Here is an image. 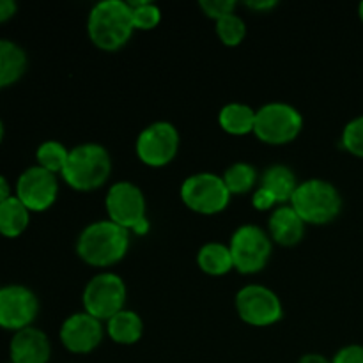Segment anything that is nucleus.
<instances>
[{
	"instance_id": "f257e3e1",
	"label": "nucleus",
	"mask_w": 363,
	"mask_h": 363,
	"mask_svg": "<svg viewBox=\"0 0 363 363\" xmlns=\"http://www.w3.org/2000/svg\"><path fill=\"white\" fill-rule=\"evenodd\" d=\"M130 247L128 229L112 220H99L84 229L77 241V252L87 264L106 268L126 255Z\"/></svg>"
},
{
	"instance_id": "f03ea898",
	"label": "nucleus",
	"mask_w": 363,
	"mask_h": 363,
	"mask_svg": "<svg viewBox=\"0 0 363 363\" xmlns=\"http://www.w3.org/2000/svg\"><path fill=\"white\" fill-rule=\"evenodd\" d=\"M87 28L98 48L117 50L126 45L133 34V11L124 0H103L92 7Z\"/></svg>"
},
{
	"instance_id": "7ed1b4c3",
	"label": "nucleus",
	"mask_w": 363,
	"mask_h": 363,
	"mask_svg": "<svg viewBox=\"0 0 363 363\" xmlns=\"http://www.w3.org/2000/svg\"><path fill=\"white\" fill-rule=\"evenodd\" d=\"M112 172V158L99 144H82L71 149L62 177L71 188L80 191L96 190L106 183Z\"/></svg>"
},
{
	"instance_id": "20e7f679",
	"label": "nucleus",
	"mask_w": 363,
	"mask_h": 363,
	"mask_svg": "<svg viewBox=\"0 0 363 363\" xmlns=\"http://www.w3.org/2000/svg\"><path fill=\"white\" fill-rule=\"evenodd\" d=\"M291 208L303 218L305 223L323 225L339 216L342 197L332 183L323 179H308L298 184L291 197Z\"/></svg>"
},
{
	"instance_id": "39448f33",
	"label": "nucleus",
	"mask_w": 363,
	"mask_h": 363,
	"mask_svg": "<svg viewBox=\"0 0 363 363\" xmlns=\"http://www.w3.org/2000/svg\"><path fill=\"white\" fill-rule=\"evenodd\" d=\"M301 128L303 117L287 103H268L255 112L254 133L266 144H287L300 135Z\"/></svg>"
},
{
	"instance_id": "423d86ee",
	"label": "nucleus",
	"mask_w": 363,
	"mask_h": 363,
	"mask_svg": "<svg viewBox=\"0 0 363 363\" xmlns=\"http://www.w3.org/2000/svg\"><path fill=\"white\" fill-rule=\"evenodd\" d=\"M126 284L116 273H99L92 277L84 291V308L96 319H106L124 311Z\"/></svg>"
},
{
	"instance_id": "0eeeda50",
	"label": "nucleus",
	"mask_w": 363,
	"mask_h": 363,
	"mask_svg": "<svg viewBox=\"0 0 363 363\" xmlns=\"http://www.w3.org/2000/svg\"><path fill=\"white\" fill-rule=\"evenodd\" d=\"M181 199L194 211L202 215H215L227 208L230 191L223 177L211 172H199L184 179L181 186Z\"/></svg>"
},
{
	"instance_id": "6e6552de",
	"label": "nucleus",
	"mask_w": 363,
	"mask_h": 363,
	"mask_svg": "<svg viewBox=\"0 0 363 363\" xmlns=\"http://www.w3.org/2000/svg\"><path fill=\"white\" fill-rule=\"evenodd\" d=\"M230 254H233L234 268L241 273H257L268 262L272 254V240L264 229L257 225H241L230 240Z\"/></svg>"
},
{
	"instance_id": "1a4fd4ad",
	"label": "nucleus",
	"mask_w": 363,
	"mask_h": 363,
	"mask_svg": "<svg viewBox=\"0 0 363 363\" xmlns=\"http://www.w3.org/2000/svg\"><path fill=\"white\" fill-rule=\"evenodd\" d=\"M179 149V133L167 121L149 124L137 138V155L145 165L163 167L174 160Z\"/></svg>"
},
{
	"instance_id": "9d476101",
	"label": "nucleus",
	"mask_w": 363,
	"mask_h": 363,
	"mask_svg": "<svg viewBox=\"0 0 363 363\" xmlns=\"http://www.w3.org/2000/svg\"><path fill=\"white\" fill-rule=\"evenodd\" d=\"M240 318L252 326H269L282 318V303L272 289L264 286H247L236 294Z\"/></svg>"
},
{
	"instance_id": "9b49d317",
	"label": "nucleus",
	"mask_w": 363,
	"mask_h": 363,
	"mask_svg": "<svg viewBox=\"0 0 363 363\" xmlns=\"http://www.w3.org/2000/svg\"><path fill=\"white\" fill-rule=\"evenodd\" d=\"M106 213L110 220L124 229H135L145 220V199L140 188L130 181L112 184L106 194Z\"/></svg>"
},
{
	"instance_id": "f8f14e48",
	"label": "nucleus",
	"mask_w": 363,
	"mask_h": 363,
	"mask_svg": "<svg viewBox=\"0 0 363 363\" xmlns=\"http://www.w3.org/2000/svg\"><path fill=\"white\" fill-rule=\"evenodd\" d=\"M39 312V301L23 286L0 287V326L6 330L28 328Z\"/></svg>"
},
{
	"instance_id": "ddd939ff",
	"label": "nucleus",
	"mask_w": 363,
	"mask_h": 363,
	"mask_svg": "<svg viewBox=\"0 0 363 363\" xmlns=\"http://www.w3.org/2000/svg\"><path fill=\"white\" fill-rule=\"evenodd\" d=\"M59 184L55 174L35 165L25 170L16 183V197L28 211H45L55 202Z\"/></svg>"
},
{
	"instance_id": "4468645a",
	"label": "nucleus",
	"mask_w": 363,
	"mask_h": 363,
	"mask_svg": "<svg viewBox=\"0 0 363 363\" xmlns=\"http://www.w3.org/2000/svg\"><path fill=\"white\" fill-rule=\"evenodd\" d=\"M103 339L101 321L87 312L69 315L60 328V340L71 353L85 354L94 351Z\"/></svg>"
},
{
	"instance_id": "2eb2a0df",
	"label": "nucleus",
	"mask_w": 363,
	"mask_h": 363,
	"mask_svg": "<svg viewBox=\"0 0 363 363\" xmlns=\"http://www.w3.org/2000/svg\"><path fill=\"white\" fill-rule=\"evenodd\" d=\"M9 353L13 363H48L52 350L46 333L28 326L14 333Z\"/></svg>"
},
{
	"instance_id": "dca6fc26",
	"label": "nucleus",
	"mask_w": 363,
	"mask_h": 363,
	"mask_svg": "<svg viewBox=\"0 0 363 363\" xmlns=\"http://www.w3.org/2000/svg\"><path fill=\"white\" fill-rule=\"evenodd\" d=\"M269 234L277 243L284 247H293L300 243L305 234V222L291 206H282L275 209L268 222Z\"/></svg>"
},
{
	"instance_id": "f3484780",
	"label": "nucleus",
	"mask_w": 363,
	"mask_h": 363,
	"mask_svg": "<svg viewBox=\"0 0 363 363\" xmlns=\"http://www.w3.org/2000/svg\"><path fill=\"white\" fill-rule=\"evenodd\" d=\"M27 71V55L13 41L0 39V87L13 85Z\"/></svg>"
},
{
	"instance_id": "a211bd4d",
	"label": "nucleus",
	"mask_w": 363,
	"mask_h": 363,
	"mask_svg": "<svg viewBox=\"0 0 363 363\" xmlns=\"http://www.w3.org/2000/svg\"><path fill=\"white\" fill-rule=\"evenodd\" d=\"M106 332L112 337L113 342L130 346V344L140 340L142 332H144V323H142L140 315L124 308L106 321Z\"/></svg>"
},
{
	"instance_id": "6ab92c4d",
	"label": "nucleus",
	"mask_w": 363,
	"mask_h": 363,
	"mask_svg": "<svg viewBox=\"0 0 363 363\" xmlns=\"http://www.w3.org/2000/svg\"><path fill=\"white\" fill-rule=\"evenodd\" d=\"M261 186L268 190L277 199V202H291V197H293L298 188L296 176H294L289 167L273 165L262 174Z\"/></svg>"
},
{
	"instance_id": "aec40b11",
	"label": "nucleus",
	"mask_w": 363,
	"mask_h": 363,
	"mask_svg": "<svg viewBox=\"0 0 363 363\" xmlns=\"http://www.w3.org/2000/svg\"><path fill=\"white\" fill-rule=\"evenodd\" d=\"M197 262L202 272L213 277L225 275V273H229L234 268L230 248L223 243H216V241L206 243L199 250Z\"/></svg>"
},
{
	"instance_id": "412c9836",
	"label": "nucleus",
	"mask_w": 363,
	"mask_h": 363,
	"mask_svg": "<svg viewBox=\"0 0 363 363\" xmlns=\"http://www.w3.org/2000/svg\"><path fill=\"white\" fill-rule=\"evenodd\" d=\"M30 211L18 197H9L0 204V234L16 238L28 227Z\"/></svg>"
},
{
	"instance_id": "4be33fe9",
	"label": "nucleus",
	"mask_w": 363,
	"mask_h": 363,
	"mask_svg": "<svg viewBox=\"0 0 363 363\" xmlns=\"http://www.w3.org/2000/svg\"><path fill=\"white\" fill-rule=\"evenodd\" d=\"M218 123L227 133L247 135L254 131L255 112L245 103H229L220 110Z\"/></svg>"
},
{
	"instance_id": "5701e85b",
	"label": "nucleus",
	"mask_w": 363,
	"mask_h": 363,
	"mask_svg": "<svg viewBox=\"0 0 363 363\" xmlns=\"http://www.w3.org/2000/svg\"><path fill=\"white\" fill-rule=\"evenodd\" d=\"M255 169L248 163H234L223 174V181H225V186L230 194H247L254 188L255 184Z\"/></svg>"
},
{
	"instance_id": "b1692460",
	"label": "nucleus",
	"mask_w": 363,
	"mask_h": 363,
	"mask_svg": "<svg viewBox=\"0 0 363 363\" xmlns=\"http://www.w3.org/2000/svg\"><path fill=\"white\" fill-rule=\"evenodd\" d=\"M35 156H38L39 167H43V169L48 170V172L52 174H62L67 162V156H69V151H67L60 142L48 140L43 142V144L39 145Z\"/></svg>"
},
{
	"instance_id": "393cba45",
	"label": "nucleus",
	"mask_w": 363,
	"mask_h": 363,
	"mask_svg": "<svg viewBox=\"0 0 363 363\" xmlns=\"http://www.w3.org/2000/svg\"><path fill=\"white\" fill-rule=\"evenodd\" d=\"M216 32L223 45L238 46L247 34V25L238 14H227L216 21Z\"/></svg>"
},
{
	"instance_id": "a878e982",
	"label": "nucleus",
	"mask_w": 363,
	"mask_h": 363,
	"mask_svg": "<svg viewBox=\"0 0 363 363\" xmlns=\"http://www.w3.org/2000/svg\"><path fill=\"white\" fill-rule=\"evenodd\" d=\"M133 11V25L135 28L142 30H151L162 20V11L149 0H137V2H128Z\"/></svg>"
},
{
	"instance_id": "bb28decb",
	"label": "nucleus",
	"mask_w": 363,
	"mask_h": 363,
	"mask_svg": "<svg viewBox=\"0 0 363 363\" xmlns=\"http://www.w3.org/2000/svg\"><path fill=\"white\" fill-rule=\"evenodd\" d=\"M342 145L353 156L363 158V116L354 117L342 131Z\"/></svg>"
},
{
	"instance_id": "cd10ccee",
	"label": "nucleus",
	"mask_w": 363,
	"mask_h": 363,
	"mask_svg": "<svg viewBox=\"0 0 363 363\" xmlns=\"http://www.w3.org/2000/svg\"><path fill=\"white\" fill-rule=\"evenodd\" d=\"M201 7L204 9V13L208 14L209 18H215V20L218 21L220 18L234 13L236 2H234V0H202Z\"/></svg>"
},
{
	"instance_id": "c85d7f7f",
	"label": "nucleus",
	"mask_w": 363,
	"mask_h": 363,
	"mask_svg": "<svg viewBox=\"0 0 363 363\" xmlns=\"http://www.w3.org/2000/svg\"><path fill=\"white\" fill-rule=\"evenodd\" d=\"M332 363H363V346H360V344H351V346L342 347L333 357Z\"/></svg>"
},
{
	"instance_id": "c756f323",
	"label": "nucleus",
	"mask_w": 363,
	"mask_h": 363,
	"mask_svg": "<svg viewBox=\"0 0 363 363\" xmlns=\"http://www.w3.org/2000/svg\"><path fill=\"white\" fill-rule=\"evenodd\" d=\"M252 202H254L255 208L261 209V211H264V209L273 208V206L277 204V199L273 197V195L269 194L268 190H264V188H262V186H259L257 190H255Z\"/></svg>"
},
{
	"instance_id": "7c9ffc66",
	"label": "nucleus",
	"mask_w": 363,
	"mask_h": 363,
	"mask_svg": "<svg viewBox=\"0 0 363 363\" xmlns=\"http://www.w3.org/2000/svg\"><path fill=\"white\" fill-rule=\"evenodd\" d=\"M16 13V4L13 0H0V23L7 21Z\"/></svg>"
},
{
	"instance_id": "2f4dec72",
	"label": "nucleus",
	"mask_w": 363,
	"mask_h": 363,
	"mask_svg": "<svg viewBox=\"0 0 363 363\" xmlns=\"http://www.w3.org/2000/svg\"><path fill=\"white\" fill-rule=\"evenodd\" d=\"M298 363H332V360H328V358L323 357V354L311 353V354H305V357H301Z\"/></svg>"
},
{
	"instance_id": "473e14b6",
	"label": "nucleus",
	"mask_w": 363,
	"mask_h": 363,
	"mask_svg": "<svg viewBox=\"0 0 363 363\" xmlns=\"http://www.w3.org/2000/svg\"><path fill=\"white\" fill-rule=\"evenodd\" d=\"M9 197H13V195H11L9 183H7L6 177L0 176V204H2L4 201H7Z\"/></svg>"
},
{
	"instance_id": "72a5a7b5",
	"label": "nucleus",
	"mask_w": 363,
	"mask_h": 363,
	"mask_svg": "<svg viewBox=\"0 0 363 363\" xmlns=\"http://www.w3.org/2000/svg\"><path fill=\"white\" fill-rule=\"evenodd\" d=\"M248 6H250L252 9H269V7L275 6V2H273V0H264V2H248Z\"/></svg>"
},
{
	"instance_id": "f704fd0d",
	"label": "nucleus",
	"mask_w": 363,
	"mask_h": 363,
	"mask_svg": "<svg viewBox=\"0 0 363 363\" xmlns=\"http://www.w3.org/2000/svg\"><path fill=\"white\" fill-rule=\"evenodd\" d=\"M2 138H4V124L0 121V144H2Z\"/></svg>"
},
{
	"instance_id": "c9c22d12",
	"label": "nucleus",
	"mask_w": 363,
	"mask_h": 363,
	"mask_svg": "<svg viewBox=\"0 0 363 363\" xmlns=\"http://www.w3.org/2000/svg\"><path fill=\"white\" fill-rule=\"evenodd\" d=\"M358 14H360V18L363 21V2H360V6H358Z\"/></svg>"
},
{
	"instance_id": "e433bc0d",
	"label": "nucleus",
	"mask_w": 363,
	"mask_h": 363,
	"mask_svg": "<svg viewBox=\"0 0 363 363\" xmlns=\"http://www.w3.org/2000/svg\"><path fill=\"white\" fill-rule=\"evenodd\" d=\"M9 363H13V362H9Z\"/></svg>"
}]
</instances>
